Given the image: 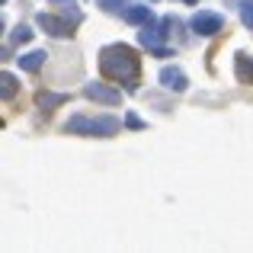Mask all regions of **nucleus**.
<instances>
[{"mask_svg": "<svg viewBox=\"0 0 253 253\" xmlns=\"http://www.w3.org/2000/svg\"><path fill=\"white\" fill-rule=\"evenodd\" d=\"M103 71L112 81H135L138 77V58L125 45H112L103 51Z\"/></svg>", "mask_w": 253, "mask_h": 253, "instance_id": "obj_1", "label": "nucleus"}, {"mask_svg": "<svg viewBox=\"0 0 253 253\" xmlns=\"http://www.w3.org/2000/svg\"><path fill=\"white\" fill-rule=\"evenodd\" d=\"M192 29L202 32V36H215V32L221 29V16H218V13H199V16L192 19Z\"/></svg>", "mask_w": 253, "mask_h": 253, "instance_id": "obj_2", "label": "nucleus"}, {"mask_svg": "<svg viewBox=\"0 0 253 253\" xmlns=\"http://www.w3.org/2000/svg\"><path fill=\"white\" fill-rule=\"evenodd\" d=\"M161 81H164V86H170V90H183L186 86V77L179 74V71H173V68H164Z\"/></svg>", "mask_w": 253, "mask_h": 253, "instance_id": "obj_3", "label": "nucleus"}, {"mask_svg": "<svg viewBox=\"0 0 253 253\" xmlns=\"http://www.w3.org/2000/svg\"><path fill=\"white\" fill-rule=\"evenodd\" d=\"M86 96H90V99H103V103H119V93H112V90H103V86H86Z\"/></svg>", "mask_w": 253, "mask_h": 253, "instance_id": "obj_4", "label": "nucleus"}, {"mask_svg": "<svg viewBox=\"0 0 253 253\" xmlns=\"http://www.w3.org/2000/svg\"><path fill=\"white\" fill-rule=\"evenodd\" d=\"M237 74H241V81H250L253 84V64H247V58L237 55Z\"/></svg>", "mask_w": 253, "mask_h": 253, "instance_id": "obj_5", "label": "nucleus"}, {"mask_svg": "<svg viewBox=\"0 0 253 253\" xmlns=\"http://www.w3.org/2000/svg\"><path fill=\"white\" fill-rule=\"evenodd\" d=\"M42 61H45V55H42V51H32V55H26V58H23L19 64H23L26 71H36V68H39Z\"/></svg>", "mask_w": 253, "mask_h": 253, "instance_id": "obj_6", "label": "nucleus"}, {"mask_svg": "<svg viewBox=\"0 0 253 253\" xmlns=\"http://www.w3.org/2000/svg\"><path fill=\"white\" fill-rule=\"evenodd\" d=\"M128 19H135V23H141V19H151V10H148V6H138V10L128 13Z\"/></svg>", "mask_w": 253, "mask_h": 253, "instance_id": "obj_7", "label": "nucleus"}, {"mask_svg": "<svg viewBox=\"0 0 253 253\" xmlns=\"http://www.w3.org/2000/svg\"><path fill=\"white\" fill-rule=\"evenodd\" d=\"M244 23L253 26V3H244Z\"/></svg>", "mask_w": 253, "mask_h": 253, "instance_id": "obj_8", "label": "nucleus"}, {"mask_svg": "<svg viewBox=\"0 0 253 253\" xmlns=\"http://www.w3.org/2000/svg\"><path fill=\"white\" fill-rule=\"evenodd\" d=\"M99 3H103L106 10H116V3H122V0H99Z\"/></svg>", "mask_w": 253, "mask_h": 253, "instance_id": "obj_9", "label": "nucleus"}]
</instances>
